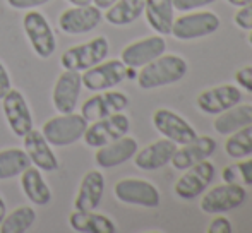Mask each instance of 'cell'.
<instances>
[{
  "label": "cell",
  "mask_w": 252,
  "mask_h": 233,
  "mask_svg": "<svg viewBox=\"0 0 252 233\" xmlns=\"http://www.w3.org/2000/svg\"><path fill=\"white\" fill-rule=\"evenodd\" d=\"M189 70V65L179 55H159L150 63L141 67L136 79L141 89H156V87H165L170 84L179 83L184 79Z\"/></svg>",
  "instance_id": "obj_1"
},
{
  "label": "cell",
  "mask_w": 252,
  "mask_h": 233,
  "mask_svg": "<svg viewBox=\"0 0 252 233\" xmlns=\"http://www.w3.org/2000/svg\"><path fill=\"white\" fill-rule=\"evenodd\" d=\"M88 125V120L81 114H60L43 123L41 134L52 146L65 147L83 139Z\"/></svg>",
  "instance_id": "obj_2"
},
{
  "label": "cell",
  "mask_w": 252,
  "mask_h": 233,
  "mask_svg": "<svg viewBox=\"0 0 252 233\" xmlns=\"http://www.w3.org/2000/svg\"><path fill=\"white\" fill-rule=\"evenodd\" d=\"M110 52V43L105 36H96L86 43L67 48L60 57V63L65 70L84 72L93 65L103 62Z\"/></svg>",
  "instance_id": "obj_3"
},
{
  "label": "cell",
  "mask_w": 252,
  "mask_h": 233,
  "mask_svg": "<svg viewBox=\"0 0 252 233\" xmlns=\"http://www.w3.org/2000/svg\"><path fill=\"white\" fill-rule=\"evenodd\" d=\"M23 28L31 48L40 58H50L57 50V38L50 23L41 12L30 9L23 17Z\"/></svg>",
  "instance_id": "obj_4"
},
{
  "label": "cell",
  "mask_w": 252,
  "mask_h": 233,
  "mask_svg": "<svg viewBox=\"0 0 252 233\" xmlns=\"http://www.w3.org/2000/svg\"><path fill=\"white\" fill-rule=\"evenodd\" d=\"M220 28V17L211 10H199V12H190L186 16H180L173 19L172 31L173 38L177 40H197L209 34L216 33Z\"/></svg>",
  "instance_id": "obj_5"
},
{
  "label": "cell",
  "mask_w": 252,
  "mask_h": 233,
  "mask_svg": "<svg viewBox=\"0 0 252 233\" xmlns=\"http://www.w3.org/2000/svg\"><path fill=\"white\" fill-rule=\"evenodd\" d=\"M130 129V120L127 115H124L122 112L113 114L103 118L94 120L91 125H88L86 132H84L83 139L90 147H101L105 144L117 141L120 137L127 136Z\"/></svg>",
  "instance_id": "obj_6"
},
{
  "label": "cell",
  "mask_w": 252,
  "mask_h": 233,
  "mask_svg": "<svg viewBox=\"0 0 252 233\" xmlns=\"http://www.w3.org/2000/svg\"><path fill=\"white\" fill-rule=\"evenodd\" d=\"M127 70L129 67L122 60H103L91 69L84 70V74H81V79H83V86L88 91L98 93V91L119 86L124 79H127Z\"/></svg>",
  "instance_id": "obj_7"
},
{
  "label": "cell",
  "mask_w": 252,
  "mask_h": 233,
  "mask_svg": "<svg viewBox=\"0 0 252 233\" xmlns=\"http://www.w3.org/2000/svg\"><path fill=\"white\" fill-rule=\"evenodd\" d=\"M247 192L239 183H221L209 189L201 197V209L206 214H223L239 207L246 201Z\"/></svg>",
  "instance_id": "obj_8"
},
{
  "label": "cell",
  "mask_w": 252,
  "mask_h": 233,
  "mask_svg": "<svg viewBox=\"0 0 252 233\" xmlns=\"http://www.w3.org/2000/svg\"><path fill=\"white\" fill-rule=\"evenodd\" d=\"M113 194L120 203L141 207H158L159 190L143 178H122L115 183Z\"/></svg>",
  "instance_id": "obj_9"
},
{
  "label": "cell",
  "mask_w": 252,
  "mask_h": 233,
  "mask_svg": "<svg viewBox=\"0 0 252 233\" xmlns=\"http://www.w3.org/2000/svg\"><path fill=\"white\" fill-rule=\"evenodd\" d=\"M215 170H216L215 165L208 160L196 163L194 167L184 170V175L173 185L177 197H180L184 201H190L199 197L209 187V183L215 180Z\"/></svg>",
  "instance_id": "obj_10"
},
{
  "label": "cell",
  "mask_w": 252,
  "mask_h": 233,
  "mask_svg": "<svg viewBox=\"0 0 252 233\" xmlns=\"http://www.w3.org/2000/svg\"><path fill=\"white\" fill-rule=\"evenodd\" d=\"M101 19V9L96 5H76L60 14L59 28L65 34H84L96 29Z\"/></svg>",
  "instance_id": "obj_11"
},
{
  "label": "cell",
  "mask_w": 252,
  "mask_h": 233,
  "mask_svg": "<svg viewBox=\"0 0 252 233\" xmlns=\"http://www.w3.org/2000/svg\"><path fill=\"white\" fill-rule=\"evenodd\" d=\"M153 125L165 139H170L175 144H187L197 136L194 127L182 118L179 114L168 108H158L153 114Z\"/></svg>",
  "instance_id": "obj_12"
},
{
  "label": "cell",
  "mask_w": 252,
  "mask_h": 233,
  "mask_svg": "<svg viewBox=\"0 0 252 233\" xmlns=\"http://www.w3.org/2000/svg\"><path fill=\"white\" fill-rule=\"evenodd\" d=\"M0 101L12 134H16L17 137H24L33 129V116L24 94L17 89H10Z\"/></svg>",
  "instance_id": "obj_13"
},
{
  "label": "cell",
  "mask_w": 252,
  "mask_h": 233,
  "mask_svg": "<svg viewBox=\"0 0 252 233\" xmlns=\"http://www.w3.org/2000/svg\"><path fill=\"white\" fill-rule=\"evenodd\" d=\"M129 105V96L122 91H98L94 96L88 98L81 108V115L88 122H94L103 116L124 112Z\"/></svg>",
  "instance_id": "obj_14"
},
{
  "label": "cell",
  "mask_w": 252,
  "mask_h": 233,
  "mask_svg": "<svg viewBox=\"0 0 252 233\" xmlns=\"http://www.w3.org/2000/svg\"><path fill=\"white\" fill-rule=\"evenodd\" d=\"M166 50V41L161 34H153V36L141 38L137 41L129 43L120 54V60L127 67L139 69V67L150 63L151 60L163 55Z\"/></svg>",
  "instance_id": "obj_15"
},
{
  "label": "cell",
  "mask_w": 252,
  "mask_h": 233,
  "mask_svg": "<svg viewBox=\"0 0 252 233\" xmlns=\"http://www.w3.org/2000/svg\"><path fill=\"white\" fill-rule=\"evenodd\" d=\"M81 89H83V79L81 72L76 70H63L53 86L52 101L59 114H72L77 107Z\"/></svg>",
  "instance_id": "obj_16"
},
{
  "label": "cell",
  "mask_w": 252,
  "mask_h": 233,
  "mask_svg": "<svg viewBox=\"0 0 252 233\" xmlns=\"http://www.w3.org/2000/svg\"><path fill=\"white\" fill-rule=\"evenodd\" d=\"M242 101V91L233 84H220L202 91L197 96L196 105L208 115H218Z\"/></svg>",
  "instance_id": "obj_17"
},
{
  "label": "cell",
  "mask_w": 252,
  "mask_h": 233,
  "mask_svg": "<svg viewBox=\"0 0 252 233\" xmlns=\"http://www.w3.org/2000/svg\"><path fill=\"white\" fill-rule=\"evenodd\" d=\"M215 151H216V141L213 137L196 136L187 144H180V147H177L170 163L173 165L175 170L184 172L187 168L194 167L196 163L208 160Z\"/></svg>",
  "instance_id": "obj_18"
},
{
  "label": "cell",
  "mask_w": 252,
  "mask_h": 233,
  "mask_svg": "<svg viewBox=\"0 0 252 233\" xmlns=\"http://www.w3.org/2000/svg\"><path fill=\"white\" fill-rule=\"evenodd\" d=\"M24 139V151L30 156L31 165L43 172H55L59 170V160H57L55 153L52 151V144L45 139L41 130L31 129Z\"/></svg>",
  "instance_id": "obj_19"
},
{
  "label": "cell",
  "mask_w": 252,
  "mask_h": 233,
  "mask_svg": "<svg viewBox=\"0 0 252 233\" xmlns=\"http://www.w3.org/2000/svg\"><path fill=\"white\" fill-rule=\"evenodd\" d=\"M137 153V141L134 137H120L117 141L98 147L94 154V161L100 168H115L126 161L132 160Z\"/></svg>",
  "instance_id": "obj_20"
},
{
  "label": "cell",
  "mask_w": 252,
  "mask_h": 233,
  "mask_svg": "<svg viewBox=\"0 0 252 233\" xmlns=\"http://www.w3.org/2000/svg\"><path fill=\"white\" fill-rule=\"evenodd\" d=\"M175 149H177V144L172 143L170 139L155 141L150 146L143 147V149L134 154V165L139 170L144 172L159 170V168H163L165 165L170 163Z\"/></svg>",
  "instance_id": "obj_21"
},
{
  "label": "cell",
  "mask_w": 252,
  "mask_h": 233,
  "mask_svg": "<svg viewBox=\"0 0 252 233\" xmlns=\"http://www.w3.org/2000/svg\"><path fill=\"white\" fill-rule=\"evenodd\" d=\"M105 192V176L100 170H90L81 180L79 190L74 199V209L94 211L100 206Z\"/></svg>",
  "instance_id": "obj_22"
},
{
  "label": "cell",
  "mask_w": 252,
  "mask_h": 233,
  "mask_svg": "<svg viewBox=\"0 0 252 233\" xmlns=\"http://www.w3.org/2000/svg\"><path fill=\"white\" fill-rule=\"evenodd\" d=\"M252 123V105L249 103H237L232 108L218 114V116L213 122V127L221 136L235 132L242 127Z\"/></svg>",
  "instance_id": "obj_23"
},
{
  "label": "cell",
  "mask_w": 252,
  "mask_h": 233,
  "mask_svg": "<svg viewBox=\"0 0 252 233\" xmlns=\"http://www.w3.org/2000/svg\"><path fill=\"white\" fill-rule=\"evenodd\" d=\"M69 225L79 233H115L117 227L108 216L94 211H74L69 216Z\"/></svg>",
  "instance_id": "obj_24"
},
{
  "label": "cell",
  "mask_w": 252,
  "mask_h": 233,
  "mask_svg": "<svg viewBox=\"0 0 252 233\" xmlns=\"http://www.w3.org/2000/svg\"><path fill=\"white\" fill-rule=\"evenodd\" d=\"M21 187L28 199L36 206H47L52 201V190L45 182L41 170L36 167H30L21 174Z\"/></svg>",
  "instance_id": "obj_25"
},
{
  "label": "cell",
  "mask_w": 252,
  "mask_h": 233,
  "mask_svg": "<svg viewBox=\"0 0 252 233\" xmlns=\"http://www.w3.org/2000/svg\"><path fill=\"white\" fill-rule=\"evenodd\" d=\"M146 21L153 31L163 34H170L173 24V2L172 0H146L144 5Z\"/></svg>",
  "instance_id": "obj_26"
},
{
  "label": "cell",
  "mask_w": 252,
  "mask_h": 233,
  "mask_svg": "<svg viewBox=\"0 0 252 233\" xmlns=\"http://www.w3.org/2000/svg\"><path fill=\"white\" fill-rule=\"evenodd\" d=\"M146 0H117L113 5H110L105 12L106 23L113 26H127L139 19L144 12Z\"/></svg>",
  "instance_id": "obj_27"
},
{
  "label": "cell",
  "mask_w": 252,
  "mask_h": 233,
  "mask_svg": "<svg viewBox=\"0 0 252 233\" xmlns=\"http://www.w3.org/2000/svg\"><path fill=\"white\" fill-rule=\"evenodd\" d=\"M31 167L30 156L24 149L9 147L0 151V180H9L19 176L26 168Z\"/></svg>",
  "instance_id": "obj_28"
},
{
  "label": "cell",
  "mask_w": 252,
  "mask_h": 233,
  "mask_svg": "<svg viewBox=\"0 0 252 233\" xmlns=\"http://www.w3.org/2000/svg\"><path fill=\"white\" fill-rule=\"evenodd\" d=\"M36 221V211L30 206H21L5 214L0 221V233H26Z\"/></svg>",
  "instance_id": "obj_29"
},
{
  "label": "cell",
  "mask_w": 252,
  "mask_h": 233,
  "mask_svg": "<svg viewBox=\"0 0 252 233\" xmlns=\"http://www.w3.org/2000/svg\"><path fill=\"white\" fill-rule=\"evenodd\" d=\"M225 153L233 160H240L252 154V123L228 134L225 143Z\"/></svg>",
  "instance_id": "obj_30"
},
{
  "label": "cell",
  "mask_w": 252,
  "mask_h": 233,
  "mask_svg": "<svg viewBox=\"0 0 252 233\" xmlns=\"http://www.w3.org/2000/svg\"><path fill=\"white\" fill-rule=\"evenodd\" d=\"M223 182L239 183V185H252V160L240 158L239 161L228 165L221 172Z\"/></svg>",
  "instance_id": "obj_31"
},
{
  "label": "cell",
  "mask_w": 252,
  "mask_h": 233,
  "mask_svg": "<svg viewBox=\"0 0 252 233\" xmlns=\"http://www.w3.org/2000/svg\"><path fill=\"white\" fill-rule=\"evenodd\" d=\"M233 21H235V24L240 28V29L251 31L252 29V3H249V5H244V7H239V10H237Z\"/></svg>",
  "instance_id": "obj_32"
},
{
  "label": "cell",
  "mask_w": 252,
  "mask_h": 233,
  "mask_svg": "<svg viewBox=\"0 0 252 233\" xmlns=\"http://www.w3.org/2000/svg\"><path fill=\"white\" fill-rule=\"evenodd\" d=\"M235 83L239 87L246 89L247 93H252V65L242 67L235 72Z\"/></svg>",
  "instance_id": "obj_33"
},
{
  "label": "cell",
  "mask_w": 252,
  "mask_h": 233,
  "mask_svg": "<svg viewBox=\"0 0 252 233\" xmlns=\"http://www.w3.org/2000/svg\"><path fill=\"white\" fill-rule=\"evenodd\" d=\"M172 2H173V9L180 10V12H189V10L209 5V3L216 2V0H172Z\"/></svg>",
  "instance_id": "obj_34"
},
{
  "label": "cell",
  "mask_w": 252,
  "mask_h": 233,
  "mask_svg": "<svg viewBox=\"0 0 252 233\" xmlns=\"http://www.w3.org/2000/svg\"><path fill=\"white\" fill-rule=\"evenodd\" d=\"M208 233H232V223L223 214H216L208 227Z\"/></svg>",
  "instance_id": "obj_35"
},
{
  "label": "cell",
  "mask_w": 252,
  "mask_h": 233,
  "mask_svg": "<svg viewBox=\"0 0 252 233\" xmlns=\"http://www.w3.org/2000/svg\"><path fill=\"white\" fill-rule=\"evenodd\" d=\"M48 2H50V0H7V3L16 10H30V9H34V7L45 5V3H48Z\"/></svg>",
  "instance_id": "obj_36"
},
{
  "label": "cell",
  "mask_w": 252,
  "mask_h": 233,
  "mask_svg": "<svg viewBox=\"0 0 252 233\" xmlns=\"http://www.w3.org/2000/svg\"><path fill=\"white\" fill-rule=\"evenodd\" d=\"M12 89V83H10V76L7 72L5 65L0 62V100L5 96L9 91Z\"/></svg>",
  "instance_id": "obj_37"
},
{
  "label": "cell",
  "mask_w": 252,
  "mask_h": 233,
  "mask_svg": "<svg viewBox=\"0 0 252 233\" xmlns=\"http://www.w3.org/2000/svg\"><path fill=\"white\" fill-rule=\"evenodd\" d=\"M117 0H93V3L98 7V9H108L110 5H113Z\"/></svg>",
  "instance_id": "obj_38"
},
{
  "label": "cell",
  "mask_w": 252,
  "mask_h": 233,
  "mask_svg": "<svg viewBox=\"0 0 252 233\" xmlns=\"http://www.w3.org/2000/svg\"><path fill=\"white\" fill-rule=\"evenodd\" d=\"M226 2L233 7H244V5H249V3H252V0H226Z\"/></svg>",
  "instance_id": "obj_39"
},
{
  "label": "cell",
  "mask_w": 252,
  "mask_h": 233,
  "mask_svg": "<svg viewBox=\"0 0 252 233\" xmlns=\"http://www.w3.org/2000/svg\"><path fill=\"white\" fill-rule=\"evenodd\" d=\"M67 2L72 5H90V3H93V0H67Z\"/></svg>",
  "instance_id": "obj_40"
},
{
  "label": "cell",
  "mask_w": 252,
  "mask_h": 233,
  "mask_svg": "<svg viewBox=\"0 0 252 233\" xmlns=\"http://www.w3.org/2000/svg\"><path fill=\"white\" fill-rule=\"evenodd\" d=\"M7 214V207H5V203H3V199L0 197V221L3 220V216Z\"/></svg>",
  "instance_id": "obj_41"
},
{
  "label": "cell",
  "mask_w": 252,
  "mask_h": 233,
  "mask_svg": "<svg viewBox=\"0 0 252 233\" xmlns=\"http://www.w3.org/2000/svg\"><path fill=\"white\" fill-rule=\"evenodd\" d=\"M247 40H249V45L252 47V29H251V33H249V38H247Z\"/></svg>",
  "instance_id": "obj_42"
}]
</instances>
